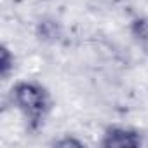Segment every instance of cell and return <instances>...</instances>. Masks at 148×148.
Here are the masks:
<instances>
[{
	"mask_svg": "<svg viewBox=\"0 0 148 148\" xmlns=\"http://www.w3.org/2000/svg\"><path fill=\"white\" fill-rule=\"evenodd\" d=\"M16 66V59L14 54L11 52V49L7 45H2V52H0V75L4 80H7L11 77V73L14 71Z\"/></svg>",
	"mask_w": 148,
	"mask_h": 148,
	"instance_id": "4",
	"label": "cell"
},
{
	"mask_svg": "<svg viewBox=\"0 0 148 148\" xmlns=\"http://www.w3.org/2000/svg\"><path fill=\"white\" fill-rule=\"evenodd\" d=\"M129 32L141 54L148 59V16H134L129 23Z\"/></svg>",
	"mask_w": 148,
	"mask_h": 148,
	"instance_id": "3",
	"label": "cell"
},
{
	"mask_svg": "<svg viewBox=\"0 0 148 148\" xmlns=\"http://www.w3.org/2000/svg\"><path fill=\"white\" fill-rule=\"evenodd\" d=\"M51 145L52 146H58V148H70V146H73V148H82V146H86V143L82 139L75 138L73 134H63L61 138L54 139Z\"/></svg>",
	"mask_w": 148,
	"mask_h": 148,
	"instance_id": "5",
	"label": "cell"
},
{
	"mask_svg": "<svg viewBox=\"0 0 148 148\" xmlns=\"http://www.w3.org/2000/svg\"><path fill=\"white\" fill-rule=\"evenodd\" d=\"M143 143V134L138 129L127 125H108L105 127L98 145L101 148H138Z\"/></svg>",
	"mask_w": 148,
	"mask_h": 148,
	"instance_id": "2",
	"label": "cell"
},
{
	"mask_svg": "<svg viewBox=\"0 0 148 148\" xmlns=\"http://www.w3.org/2000/svg\"><path fill=\"white\" fill-rule=\"evenodd\" d=\"M9 103L25 120L26 131L37 134L47 122L52 112V96L38 80H18L9 91Z\"/></svg>",
	"mask_w": 148,
	"mask_h": 148,
	"instance_id": "1",
	"label": "cell"
}]
</instances>
